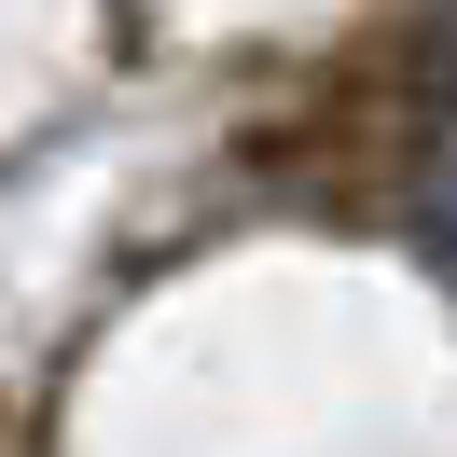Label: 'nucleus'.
Listing matches in <instances>:
<instances>
[{"label": "nucleus", "mask_w": 457, "mask_h": 457, "mask_svg": "<svg viewBox=\"0 0 457 457\" xmlns=\"http://www.w3.org/2000/svg\"><path fill=\"white\" fill-rule=\"evenodd\" d=\"M402 222H416V250L457 278V125L429 139V167H416V208H402Z\"/></svg>", "instance_id": "nucleus-1"}, {"label": "nucleus", "mask_w": 457, "mask_h": 457, "mask_svg": "<svg viewBox=\"0 0 457 457\" xmlns=\"http://www.w3.org/2000/svg\"><path fill=\"white\" fill-rule=\"evenodd\" d=\"M444 84H457V0H444Z\"/></svg>", "instance_id": "nucleus-2"}]
</instances>
